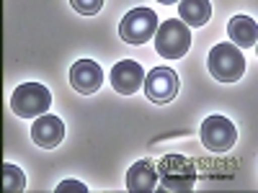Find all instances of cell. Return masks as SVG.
Listing matches in <instances>:
<instances>
[{"instance_id":"4","label":"cell","mask_w":258,"mask_h":193,"mask_svg":"<svg viewBox=\"0 0 258 193\" xmlns=\"http://www.w3.org/2000/svg\"><path fill=\"white\" fill-rule=\"evenodd\" d=\"M191 49V29H186L178 18H170L155 31V52L165 59H181Z\"/></svg>"},{"instance_id":"2","label":"cell","mask_w":258,"mask_h":193,"mask_svg":"<svg viewBox=\"0 0 258 193\" xmlns=\"http://www.w3.org/2000/svg\"><path fill=\"white\" fill-rule=\"evenodd\" d=\"M207 64H209L212 77H217L220 82H238L245 75V57L238 47H232L230 41L214 44L209 57H207Z\"/></svg>"},{"instance_id":"6","label":"cell","mask_w":258,"mask_h":193,"mask_svg":"<svg viewBox=\"0 0 258 193\" xmlns=\"http://www.w3.org/2000/svg\"><path fill=\"white\" fill-rule=\"evenodd\" d=\"M202 142L209 152H227L238 142V129L225 116H209L202 124Z\"/></svg>"},{"instance_id":"5","label":"cell","mask_w":258,"mask_h":193,"mask_svg":"<svg viewBox=\"0 0 258 193\" xmlns=\"http://www.w3.org/2000/svg\"><path fill=\"white\" fill-rule=\"evenodd\" d=\"M158 26V13L153 8H135L121 18L119 36L126 44H147L150 39H155Z\"/></svg>"},{"instance_id":"16","label":"cell","mask_w":258,"mask_h":193,"mask_svg":"<svg viewBox=\"0 0 258 193\" xmlns=\"http://www.w3.org/2000/svg\"><path fill=\"white\" fill-rule=\"evenodd\" d=\"M70 190H78V193H88V188H85L83 183H78V180H62V183L57 185V193H70Z\"/></svg>"},{"instance_id":"13","label":"cell","mask_w":258,"mask_h":193,"mask_svg":"<svg viewBox=\"0 0 258 193\" xmlns=\"http://www.w3.org/2000/svg\"><path fill=\"white\" fill-rule=\"evenodd\" d=\"M178 21L186 29H199L212 18V3L207 0H181L178 3Z\"/></svg>"},{"instance_id":"11","label":"cell","mask_w":258,"mask_h":193,"mask_svg":"<svg viewBox=\"0 0 258 193\" xmlns=\"http://www.w3.org/2000/svg\"><path fill=\"white\" fill-rule=\"evenodd\" d=\"M158 185V165L153 160H137L126 173V190L129 193H150Z\"/></svg>"},{"instance_id":"10","label":"cell","mask_w":258,"mask_h":193,"mask_svg":"<svg viewBox=\"0 0 258 193\" xmlns=\"http://www.w3.org/2000/svg\"><path fill=\"white\" fill-rule=\"evenodd\" d=\"M31 139L41 149H54L64 139V124H62V119L59 116H52V114L39 116L31 124Z\"/></svg>"},{"instance_id":"9","label":"cell","mask_w":258,"mask_h":193,"mask_svg":"<svg viewBox=\"0 0 258 193\" xmlns=\"http://www.w3.org/2000/svg\"><path fill=\"white\" fill-rule=\"evenodd\" d=\"M70 85L80 95H93L103 85V70L93 59H78L70 67Z\"/></svg>"},{"instance_id":"8","label":"cell","mask_w":258,"mask_h":193,"mask_svg":"<svg viewBox=\"0 0 258 193\" xmlns=\"http://www.w3.org/2000/svg\"><path fill=\"white\" fill-rule=\"evenodd\" d=\"M109 80H111V88L116 93L132 95V93H137L145 85V70L140 67V62H135V59H121V62H116L111 67Z\"/></svg>"},{"instance_id":"3","label":"cell","mask_w":258,"mask_h":193,"mask_svg":"<svg viewBox=\"0 0 258 193\" xmlns=\"http://www.w3.org/2000/svg\"><path fill=\"white\" fill-rule=\"evenodd\" d=\"M158 180L163 183L165 190H191L197 185V167L183 155H165L158 162Z\"/></svg>"},{"instance_id":"1","label":"cell","mask_w":258,"mask_h":193,"mask_svg":"<svg viewBox=\"0 0 258 193\" xmlns=\"http://www.w3.org/2000/svg\"><path fill=\"white\" fill-rule=\"evenodd\" d=\"M52 93L41 82H24L11 95V111L21 119H39L49 111Z\"/></svg>"},{"instance_id":"15","label":"cell","mask_w":258,"mask_h":193,"mask_svg":"<svg viewBox=\"0 0 258 193\" xmlns=\"http://www.w3.org/2000/svg\"><path fill=\"white\" fill-rule=\"evenodd\" d=\"M73 11H78V13H83V16H88V13H98L101 8H103V3L101 0H93V3H80V0H73Z\"/></svg>"},{"instance_id":"12","label":"cell","mask_w":258,"mask_h":193,"mask_svg":"<svg viewBox=\"0 0 258 193\" xmlns=\"http://www.w3.org/2000/svg\"><path fill=\"white\" fill-rule=\"evenodd\" d=\"M227 36L232 39L230 44L238 49H248L255 47L258 41V26L250 16H232V21L227 24Z\"/></svg>"},{"instance_id":"7","label":"cell","mask_w":258,"mask_h":193,"mask_svg":"<svg viewBox=\"0 0 258 193\" xmlns=\"http://www.w3.org/2000/svg\"><path fill=\"white\" fill-rule=\"evenodd\" d=\"M145 95L163 106V103H170L176 95H178V75L170 70V67H155L145 75Z\"/></svg>"},{"instance_id":"14","label":"cell","mask_w":258,"mask_h":193,"mask_svg":"<svg viewBox=\"0 0 258 193\" xmlns=\"http://www.w3.org/2000/svg\"><path fill=\"white\" fill-rule=\"evenodd\" d=\"M3 188L8 193H18L26 188V175L24 170L16 167V165H3Z\"/></svg>"}]
</instances>
